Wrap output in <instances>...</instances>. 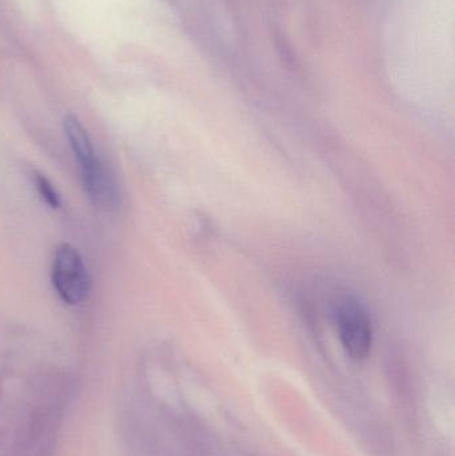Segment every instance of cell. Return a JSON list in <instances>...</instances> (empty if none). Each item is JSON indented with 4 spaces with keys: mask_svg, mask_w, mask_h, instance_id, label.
Returning <instances> with one entry per match:
<instances>
[{
    "mask_svg": "<svg viewBox=\"0 0 455 456\" xmlns=\"http://www.w3.org/2000/svg\"><path fill=\"white\" fill-rule=\"evenodd\" d=\"M53 284L59 297L69 305H79L90 292V275L79 252L61 244L56 248L53 265Z\"/></svg>",
    "mask_w": 455,
    "mask_h": 456,
    "instance_id": "6da1fadb",
    "label": "cell"
},
{
    "mask_svg": "<svg viewBox=\"0 0 455 456\" xmlns=\"http://www.w3.org/2000/svg\"><path fill=\"white\" fill-rule=\"evenodd\" d=\"M82 173L83 187L93 206L99 210L111 211L118 208L119 191L117 181L95 152L77 160Z\"/></svg>",
    "mask_w": 455,
    "mask_h": 456,
    "instance_id": "3957f363",
    "label": "cell"
},
{
    "mask_svg": "<svg viewBox=\"0 0 455 456\" xmlns=\"http://www.w3.org/2000/svg\"><path fill=\"white\" fill-rule=\"evenodd\" d=\"M34 184L37 187V194L40 195L45 205L50 206L51 208H61V197H59L58 191L43 174H34Z\"/></svg>",
    "mask_w": 455,
    "mask_h": 456,
    "instance_id": "5b68a950",
    "label": "cell"
},
{
    "mask_svg": "<svg viewBox=\"0 0 455 456\" xmlns=\"http://www.w3.org/2000/svg\"><path fill=\"white\" fill-rule=\"evenodd\" d=\"M64 131H66L69 146H71L72 152H74L77 160L95 151L93 143H91L90 135H88L87 131L83 127L77 118L72 117V115L67 117L64 120Z\"/></svg>",
    "mask_w": 455,
    "mask_h": 456,
    "instance_id": "277c9868",
    "label": "cell"
},
{
    "mask_svg": "<svg viewBox=\"0 0 455 456\" xmlns=\"http://www.w3.org/2000/svg\"><path fill=\"white\" fill-rule=\"evenodd\" d=\"M339 338L347 355L354 361L368 358L373 343V329L365 308L355 300H341L336 308Z\"/></svg>",
    "mask_w": 455,
    "mask_h": 456,
    "instance_id": "7a4b0ae2",
    "label": "cell"
}]
</instances>
